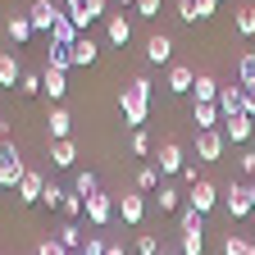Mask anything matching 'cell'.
Returning <instances> with one entry per match:
<instances>
[{"label": "cell", "mask_w": 255, "mask_h": 255, "mask_svg": "<svg viewBox=\"0 0 255 255\" xmlns=\"http://www.w3.org/2000/svg\"><path fill=\"white\" fill-rule=\"evenodd\" d=\"M59 18H64V14H59L55 0H32V5H27V23H32V32H55Z\"/></svg>", "instance_id": "4"}, {"label": "cell", "mask_w": 255, "mask_h": 255, "mask_svg": "<svg viewBox=\"0 0 255 255\" xmlns=\"http://www.w3.org/2000/svg\"><path fill=\"white\" fill-rule=\"evenodd\" d=\"M73 191H78V196L87 201V196H96V191H101V178H96L91 169H82V173L73 178Z\"/></svg>", "instance_id": "27"}, {"label": "cell", "mask_w": 255, "mask_h": 255, "mask_svg": "<svg viewBox=\"0 0 255 255\" xmlns=\"http://www.w3.org/2000/svg\"><path fill=\"white\" fill-rule=\"evenodd\" d=\"M178 178H182V182H187V187H196V182H201V173H196V164H187V169H182V173H178Z\"/></svg>", "instance_id": "47"}, {"label": "cell", "mask_w": 255, "mask_h": 255, "mask_svg": "<svg viewBox=\"0 0 255 255\" xmlns=\"http://www.w3.org/2000/svg\"><path fill=\"white\" fill-rule=\"evenodd\" d=\"M223 255H255V246H251L246 237H233V233H228V237H223Z\"/></svg>", "instance_id": "33"}, {"label": "cell", "mask_w": 255, "mask_h": 255, "mask_svg": "<svg viewBox=\"0 0 255 255\" xmlns=\"http://www.w3.org/2000/svg\"><path fill=\"white\" fill-rule=\"evenodd\" d=\"M191 96H196V105H219V82L210 73H196V87H191Z\"/></svg>", "instance_id": "17"}, {"label": "cell", "mask_w": 255, "mask_h": 255, "mask_svg": "<svg viewBox=\"0 0 255 255\" xmlns=\"http://www.w3.org/2000/svg\"><path fill=\"white\" fill-rule=\"evenodd\" d=\"M159 255H173V251H164V246H159Z\"/></svg>", "instance_id": "51"}, {"label": "cell", "mask_w": 255, "mask_h": 255, "mask_svg": "<svg viewBox=\"0 0 255 255\" xmlns=\"http://www.w3.org/2000/svg\"><path fill=\"white\" fill-rule=\"evenodd\" d=\"M223 205H228L233 219H246V214H251V187H246V182H233L228 191H223Z\"/></svg>", "instance_id": "9"}, {"label": "cell", "mask_w": 255, "mask_h": 255, "mask_svg": "<svg viewBox=\"0 0 255 255\" xmlns=\"http://www.w3.org/2000/svg\"><path fill=\"white\" fill-rule=\"evenodd\" d=\"M155 201H159V210L169 214V210H178V201H182V191H173V187H159V196H155Z\"/></svg>", "instance_id": "36"}, {"label": "cell", "mask_w": 255, "mask_h": 255, "mask_svg": "<svg viewBox=\"0 0 255 255\" xmlns=\"http://www.w3.org/2000/svg\"><path fill=\"white\" fill-rule=\"evenodd\" d=\"M105 255H123V246H119V242H110V251H105Z\"/></svg>", "instance_id": "49"}, {"label": "cell", "mask_w": 255, "mask_h": 255, "mask_svg": "<svg viewBox=\"0 0 255 255\" xmlns=\"http://www.w3.org/2000/svg\"><path fill=\"white\" fill-rule=\"evenodd\" d=\"M50 41H55V46H78V23L64 14V18L55 23V32H50Z\"/></svg>", "instance_id": "23"}, {"label": "cell", "mask_w": 255, "mask_h": 255, "mask_svg": "<svg viewBox=\"0 0 255 255\" xmlns=\"http://www.w3.org/2000/svg\"><path fill=\"white\" fill-rule=\"evenodd\" d=\"M105 251H110L105 237H87V242H82V255H105Z\"/></svg>", "instance_id": "39"}, {"label": "cell", "mask_w": 255, "mask_h": 255, "mask_svg": "<svg viewBox=\"0 0 255 255\" xmlns=\"http://www.w3.org/2000/svg\"><path fill=\"white\" fill-rule=\"evenodd\" d=\"M146 59L150 64H173V41L164 37V32H155V37L146 41Z\"/></svg>", "instance_id": "14"}, {"label": "cell", "mask_w": 255, "mask_h": 255, "mask_svg": "<svg viewBox=\"0 0 255 255\" xmlns=\"http://www.w3.org/2000/svg\"><path fill=\"white\" fill-rule=\"evenodd\" d=\"M214 5H219V0H196V23H201V18H210V14H214Z\"/></svg>", "instance_id": "46"}, {"label": "cell", "mask_w": 255, "mask_h": 255, "mask_svg": "<svg viewBox=\"0 0 255 255\" xmlns=\"http://www.w3.org/2000/svg\"><path fill=\"white\" fill-rule=\"evenodd\" d=\"M64 196H69V191H64V187H55V182H46V191H41V205H50V210H59V205H64Z\"/></svg>", "instance_id": "35"}, {"label": "cell", "mask_w": 255, "mask_h": 255, "mask_svg": "<svg viewBox=\"0 0 255 255\" xmlns=\"http://www.w3.org/2000/svg\"><path fill=\"white\" fill-rule=\"evenodd\" d=\"M155 187H159V169L155 164H141L137 169V191H155Z\"/></svg>", "instance_id": "31"}, {"label": "cell", "mask_w": 255, "mask_h": 255, "mask_svg": "<svg viewBox=\"0 0 255 255\" xmlns=\"http://www.w3.org/2000/svg\"><path fill=\"white\" fill-rule=\"evenodd\" d=\"M37 255H73V251H64V246H59L55 237H46V242L37 246Z\"/></svg>", "instance_id": "42"}, {"label": "cell", "mask_w": 255, "mask_h": 255, "mask_svg": "<svg viewBox=\"0 0 255 255\" xmlns=\"http://www.w3.org/2000/svg\"><path fill=\"white\" fill-rule=\"evenodd\" d=\"M233 23H237V32H242V37H255V5H242Z\"/></svg>", "instance_id": "30"}, {"label": "cell", "mask_w": 255, "mask_h": 255, "mask_svg": "<svg viewBox=\"0 0 255 255\" xmlns=\"http://www.w3.org/2000/svg\"><path fill=\"white\" fill-rule=\"evenodd\" d=\"M119 110H123V123L141 128L146 114H150V78H132V82H128L123 96H119Z\"/></svg>", "instance_id": "1"}, {"label": "cell", "mask_w": 255, "mask_h": 255, "mask_svg": "<svg viewBox=\"0 0 255 255\" xmlns=\"http://www.w3.org/2000/svg\"><path fill=\"white\" fill-rule=\"evenodd\" d=\"M119 5H123V9H128V5H137V0H119Z\"/></svg>", "instance_id": "50"}, {"label": "cell", "mask_w": 255, "mask_h": 255, "mask_svg": "<svg viewBox=\"0 0 255 255\" xmlns=\"http://www.w3.org/2000/svg\"><path fill=\"white\" fill-rule=\"evenodd\" d=\"M191 87H196V69H191V64H169V91L187 96Z\"/></svg>", "instance_id": "12"}, {"label": "cell", "mask_w": 255, "mask_h": 255, "mask_svg": "<svg viewBox=\"0 0 255 255\" xmlns=\"http://www.w3.org/2000/svg\"><path fill=\"white\" fill-rule=\"evenodd\" d=\"M191 123H196V132H214L223 123V114H219V105H196L191 110Z\"/></svg>", "instance_id": "18"}, {"label": "cell", "mask_w": 255, "mask_h": 255, "mask_svg": "<svg viewBox=\"0 0 255 255\" xmlns=\"http://www.w3.org/2000/svg\"><path fill=\"white\" fill-rule=\"evenodd\" d=\"M55 242H59L64 251H82V242H87V237H82V228H78V223H64V228L55 233Z\"/></svg>", "instance_id": "26"}, {"label": "cell", "mask_w": 255, "mask_h": 255, "mask_svg": "<svg viewBox=\"0 0 255 255\" xmlns=\"http://www.w3.org/2000/svg\"><path fill=\"white\" fill-rule=\"evenodd\" d=\"M178 18L182 23H196V0H178Z\"/></svg>", "instance_id": "43"}, {"label": "cell", "mask_w": 255, "mask_h": 255, "mask_svg": "<svg viewBox=\"0 0 255 255\" xmlns=\"http://www.w3.org/2000/svg\"><path fill=\"white\" fill-rule=\"evenodd\" d=\"M46 123H50V141H69V128H73V114L64 110V105H55Z\"/></svg>", "instance_id": "16"}, {"label": "cell", "mask_w": 255, "mask_h": 255, "mask_svg": "<svg viewBox=\"0 0 255 255\" xmlns=\"http://www.w3.org/2000/svg\"><path fill=\"white\" fill-rule=\"evenodd\" d=\"M150 150H155V146H150V137L137 128V132H132V155H150Z\"/></svg>", "instance_id": "40"}, {"label": "cell", "mask_w": 255, "mask_h": 255, "mask_svg": "<svg viewBox=\"0 0 255 255\" xmlns=\"http://www.w3.org/2000/svg\"><path fill=\"white\" fill-rule=\"evenodd\" d=\"M237 82H242V87H255V50H246V55L237 59Z\"/></svg>", "instance_id": "28"}, {"label": "cell", "mask_w": 255, "mask_h": 255, "mask_svg": "<svg viewBox=\"0 0 255 255\" xmlns=\"http://www.w3.org/2000/svg\"><path fill=\"white\" fill-rule=\"evenodd\" d=\"M182 255H205V233H182Z\"/></svg>", "instance_id": "34"}, {"label": "cell", "mask_w": 255, "mask_h": 255, "mask_svg": "<svg viewBox=\"0 0 255 255\" xmlns=\"http://www.w3.org/2000/svg\"><path fill=\"white\" fill-rule=\"evenodd\" d=\"M132 9H137L141 18H155V14H159V0H137V5H132Z\"/></svg>", "instance_id": "44"}, {"label": "cell", "mask_w": 255, "mask_h": 255, "mask_svg": "<svg viewBox=\"0 0 255 255\" xmlns=\"http://www.w3.org/2000/svg\"><path fill=\"white\" fill-rule=\"evenodd\" d=\"M178 233H205V214L191 210V205H182L178 210Z\"/></svg>", "instance_id": "24"}, {"label": "cell", "mask_w": 255, "mask_h": 255, "mask_svg": "<svg viewBox=\"0 0 255 255\" xmlns=\"http://www.w3.org/2000/svg\"><path fill=\"white\" fill-rule=\"evenodd\" d=\"M41 91L50 96V101H64V91H69V78H64V69H50V64H46V73H41Z\"/></svg>", "instance_id": "15"}, {"label": "cell", "mask_w": 255, "mask_h": 255, "mask_svg": "<svg viewBox=\"0 0 255 255\" xmlns=\"http://www.w3.org/2000/svg\"><path fill=\"white\" fill-rule=\"evenodd\" d=\"M246 187H251V214H255V178H251V182H246Z\"/></svg>", "instance_id": "48"}, {"label": "cell", "mask_w": 255, "mask_h": 255, "mask_svg": "<svg viewBox=\"0 0 255 255\" xmlns=\"http://www.w3.org/2000/svg\"><path fill=\"white\" fill-rule=\"evenodd\" d=\"M50 164L55 169H73L78 164V146L73 141H50Z\"/></svg>", "instance_id": "19"}, {"label": "cell", "mask_w": 255, "mask_h": 255, "mask_svg": "<svg viewBox=\"0 0 255 255\" xmlns=\"http://www.w3.org/2000/svg\"><path fill=\"white\" fill-rule=\"evenodd\" d=\"M155 169H159V173H182V169H187L182 146H178V141H164V146H159V155H155Z\"/></svg>", "instance_id": "10"}, {"label": "cell", "mask_w": 255, "mask_h": 255, "mask_svg": "<svg viewBox=\"0 0 255 255\" xmlns=\"http://www.w3.org/2000/svg\"><path fill=\"white\" fill-rule=\"evenodd\" d=\"M105 37H110L114 46H128V41H132V23H128L123 14H110V23H105Z\"/></svg>", "instance_id": "20"}, {"label": "cell", "mask_w": 255, "mask_h": 255, "mask_svg": "<svg viewBox=\"0 0 255 255\" xmlns=\"http://www.w3.org/2000/svg\"><path fill=\"white\" fill-rule=\"evenodd\" d=\"M18 82H23V69H18V59L5 50V55H0V87H9V91H14Z\"/></svg>", "instance_id": "22"}, {"label": "cell", "mask_w": 255, "mask_h": 255, "mask_svg": "<svg viewBox=\"0 0 255 255\" xmlns=\"http://www.w3.org/2000/svg\"><path fill=\"white\" fill-rule=\"evenodd\" d=\"M242 114L255 119V87H242Z\"/></svg>", "instance_id": "45"}, {"label": "cell", "mask_w": 255, "mask_h": 255, "mask_svg": "<svg viewBox=\"0 0 255 255\" xmlns=\"http://www.w3.org/2000/svg\"><path fill=\"white\" fill-rule=\"evenodd\" d=\"M9 37H14V41H27V37H32L27 14H9Z\"/></svg>", "instance_id": "32"}, {"label": "cell", "mask_w": 255, "mask_h": 255, "mask_svg": "<svg viewBox=\"0 0 255 255\" xmlns=\"http://www.w3.org/2000/svg\"><path fill=\"white\" fill-rule=\"evenodd\" d=\"M132 246H137V255H159V242H155L150 233H141V237H137Z\"/></svg>", "instance_id": "38"}, {"label": "cell", "mask_w": 255, "mask_h": 255, "mask_svg": "<svg viewBox=\"0 0 255 255\" xmlns=\"http://www.w3.org/2000/svg\"><path fill=\"white\" fill-rule=\"evenodd\" d=\"M23 178H27V169H23L18 146H14L9 137H0V187H14V191H18Z\"/></svg>", "instance_id": "2"}, {"label": "cell", "mask_w": 255, "mask_h": 255, "mask_svg": "<svg viewBox=\"0 0 255 255\" xmlns=\"http://www.w3.org/2000/svg\"><path fill=\"white\" fill-rule=\"evenodd\" d=\"M18 91H23V96H41V73H23Z\"/></svg>", "instance_id": "37"}, {"label": "cell", "mask_w": 255, "mask_h": 255, "mask_svg": "<svg viewBox=\"0 0 255 255\" xmlns=\"http://www.w3.org/2000/svg\"><path fill=\"white\" fill-rule=\"evenodd\" d=\"M41 191H46V178L27 169V178L18 182V201H23V205H41Z\"/></svg>", "instance_id": "13"}, {"label": "cell", "mask_w": 255, "mask_h": 255, "mask_svg": "<svg viewBox=\"0 0 255 255\" xmlns=\"http://www.w3.org/2000/svg\"><path fill=\"white\" fill-rule=\"evenodd\" d=\"M87 223H91V228H105V223L114 219V201L105 196V191H96V196H87Z\"/></svg>", "instance_id": "6"}, {"label": "cell", "mask_w": 255, "mask_h": 255, "mask_svg": "<svg viewBox=\"0 0 255 255\" xmlns=\"http://www.w3.org/2000/svg\"><path fill=\"white\" fill-rule=\"evenodd\" d=\"M64 9L78 23V32H87L96 18H105V0H64Z\"/></svg>", "instance_id": "3"}, {"label": "cell", "mask_w": 255, "mask_h": 255, "mask_svg": "<svg viewBox=\"0 0 255 255\" xmlns=\"http://www.w3.org/2000/svg\"><path fill=\"white\" fill-rule=\"evenodd\" d=\"M223 146H228V137H223L219 128H214V132H196V159H201V164H219Z\"/></svg>", "instance_id": "5"}, {"label": "cell", "mask_w": 255, "mask_h": 255, "mask_svg": "<svg viewBox=\"0 0 255 255\" xmlns=\"http://www.w3.org/2000/svg\"><path fill=\"white\" fill-rule=\"evenodd\" d=\"M251 132H255V119L251 114H228V119H223V137H228L233 146H246Z\"/></svg>", "instance_id": "8"}, {"label": "cell", "mask_w": 255, "mask_h": 255, "mask_svg": "<svg viewBox=\"0 0 255 255\" xmlns=\"http://www.w3.org/2000/svg\"><path fill=\"white\" fill-rule=\"evenodd\" d=\"M73 255H82V251H73Z\"/></svg>", "instance_id": "52"}, {"label": "cell", "mask_w": 255, "mask_h": 255, "mask_svg": "<svg viewBox=\"0 0 255 255\" xmlns=\"http://www.w3.org/2000/svg\"><path fill=\"white\" fill-rule=\"evenodd\" d=\"M50 69H64V73H69L73 69V46H55L50 41Z\"/></svg>", "instance_id": "29"}, {"label": "cell", "mask_w": 255, "mask_h": 255, "mask_svg": "<svg viewBox=\"0 0 255 255\" xmlns=\"http://www.w3.org/2000/svg\"><path fill=\"white\" fill-rule=\"evenodd\" d=\"M219 114H242V82L237 87H219Z\"/></svg>", "instance_id": "21"}, {"label": "cell", "mask_w": 255, "mask_h": 255, "mask_svg": "<svg viewBox=\"0 0 255 255\" xmlns=\"http://www.w3.org/2000/svg\"><path fill=\"white\" fill-rule=\"evenodd\" d=\"M96 55H101V46H96L91 37H78V46H73V64H78V69L96 64Z\"/></svg>", "instance_id": "25"}, {"label": "cell", "mask_w": 255, "mask_h": 255, "mask_svg": "<svg viewBox=\"0 0 255 255\" xmlns=\"http://www.w3.org/2000/svg\"><path fill=\"white\" fill-rule=\"evenodd\" d=\"M237 169H242L246 178H255V150H242V155H237Z\"/></svg>", "instance_id": "41"}, {"label": "cell", "mask_w": 255, "mask_h": 255, "mask_svg": "<svg viewBox=\"0 0 255 255\" xmlns=\"http://www.w3.org/2000/svg\"><path fill=\"white\" fill-rule=\"evenodd\" d=\"M187 205H191V210H201V214H210V210L219 205V187H214L210 178H201L196 187L187 191Z\"/></svg>", "instance_id": "7"}, {"label": "cell", "mask_w": 255, "mask_h": 255, "mask_svg": "<svg viewBox=\"0 0 255 255\" xmlns=\"http://www.w3.org/2000/svg\"><path fill=\"white\" fill-rule=\"evenodd\" d=\"M119 214H123L128 228H137V223L146 219V201L137 196V191H123V196H119Z\"/></svg>", "instance_id": "11"}]
</instances>
